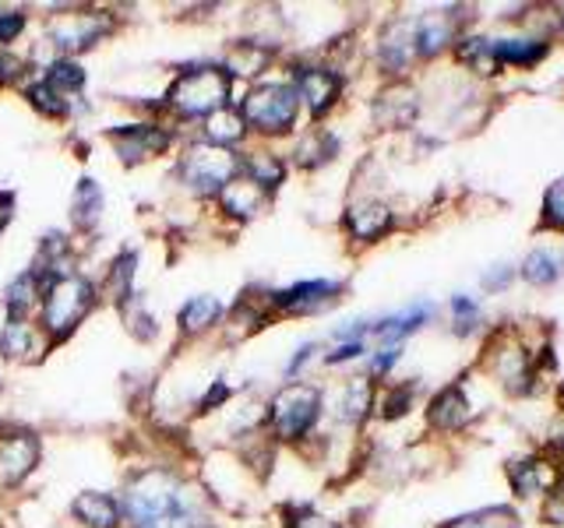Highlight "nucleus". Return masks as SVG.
<instances>
[{"label": "nucleus", "instance_id": "nucleus-31", "mask_svg": "<svg viewBox=\"0 0 564 528\" xmlns=\"http://www.w3.org/2000/svg\"><path fill=\"white\" fill-rule=\"evenodd\" d=\"M511 483H516L519 493H540L551 483V475H546L540 462H519V465H511Z\"/></svg>", "mask_w": 564, "mask_h": 528}, {"label": "nucleus", "instance_id": "nucleus-23", "mask_svg": "<svg viewBox=\"0 0 564 528\" xmlns=\"http://www.w3.org/2000/svg\"><path fill=\"white\" fill-rule=\"evenodd\" d=\"M546 57L543 40H498V61L516 67H533Z\"/></svg>", "mask_w": 564, "mask_h": 528}, {"label": "nucleus", "instance_id": "nucleus-4", "mask_svg": "<svg viewBox=\"0 0 564 528\" xmlns=\"http://www.w3.org/2000/svg\"><path fill=\"white\" fill-rule=\"evenodd\" d=\"M322 413V392L311 384H290L282 387L272 402V430L282 440H300Z\"/></svg>", "mask_w": 564, "mask_h": 528}, {"label": "nucleus", "instance_id": "nucleus-17", "mask_svg": "<svg viewBox=\"0 0 564 528\" xmlns=\"http://www.w3.org/2000/svg\"><path fill=\"white\" fill-rule=\"evenodd\" d=\"M261 205H264V187L254 184V180H234L223 190V208L229 211V216H237V219L258 216Z\"/></svg>", "mask_w": 564, "mask_h": 528}, {"label": "nucleus", "instance_id": "nucleus-10", "mask_svg": "<svg viewBox=\"0 0 564 528\" xmlns=\"http://www.w3.org/2000/svg\"><path fill=\"white\" fill-rule=\"evenodd\" d=\"M346 226L357 240H378L392 229V211L381 201H357L346 211Z\"/></svg>", "mask_w": 564, "mask_h": 528}, {"label": "nucleus", "instance_id": "nucleus-33", "mask_svg": "<svg viewBox=\"0 0 564 528\" xmlns=\"http://www.w3.org/2000/svg\"><path fill=\"white\" fill-rule=\"evenodd\" d=\"M261 64H264L261 46H237L234 57H229V70H237V75H258Z\"/></svg>", "mask_w": 564, "mask_h": 528}, {"label": "nucleus", "instance_id": "nucleus-35", "mask_svg": "<svg viewBox=\"0 0 564 528\" xmlns=\"http://www.w3.org/2000/svg\"><path fill=\"white\" fill-rule=\"evenodd\" d=\"M131 278H134V254H123L113 264V275H110V289L117 293V299H128L131 293Z\"/></svg>", "mask_w": 564, "mask_h": 528}, {"label": "nucleus", "instance_id": "nucleus-5", "mask_svg": "<svg viewBox=\"0 0 564 528\" xmlns=\"http://www.w3.org/2000/svg\"><path fill=\"white\" fill-rule=\"evenodd\" d=\"M234 173H237V155L223 145H194L181 163L184 184L198 194L226 190L234 184Z\"/></svg>", "mask_w": 564, "mask_h": 528}, {"label": "nucleus", "instance_id": "nucleus-24", "mask_svg": "<svg viewBox=\"0 0 564 528\" xmlns=\"http://www.w3.org/2000/svg\"><path fill=\"white\" fill-rule=\"evenodd\" d=\"M494 370H498V377L511 387V392H522L525 381H529V360L525 352L519 345H508L498 352V363H494Z\"/></svg>", "mask_w": 564, "mask_h": 528}, {"label": "nucleus", "instance_id": "nucleus-34", "mask_svg": "<svg viewBox=\"0 0 564 528\" xmlns=\"http://www.w3.org/2000/svg\"><path fill=\"white\" fill-rule=\"evenodd\" d=\"M543 219H546V226L564 229V180H557L551 190H546V198H543Z\"/></svg>", "mask_w": 564, "mask_h": 528}, {"label": "nucleus", "instance_id": "nucleus-8", "mask_svg": "<svg viewBox=\"0 0 564 528\" xmlns=\"http://www.w3.org/2000/svg\"><path fill=\"white\" fill-rule=\"evenodd\" d=\"M343 78L332 75L328 67H304L296 75V96L311 106V113H325L328 106L339 99Z\"/></svg>", "mask_w": 564, "mask_h": 528}, {"label": "nucleus", "instance_id": "nucleus-16", "mask_svg": "<svg viewBox=\"0 0 564 528\" xmlns=\"http://www.w3.org/2000/svg\"><path fill=\"white\" fill-rule=\"evenodd\" d=\"M75 515L88 528H113L120 521V507L110 493H82L75 501Z\"/></svg>", "mask_w": 564, "mask_h": 528}, {"label": "nucleus", "instance_id": "nucleus-40", "mask_svg": "<svg viewBox=\"0 0 564 528\" xmlns=\"http://www.w3.org/2000/svg\"><path fill=\"white\" fill-rule=\"evenodd\" d=\"M296 528H332V525H325V521H314V518H307V521H296Z\"/></svg>", "mask_w": 564, "mask_h": 528}, {"label": "nucleus", "instance_id": "nucleus-21", "mask_svg": "<svg viewBox=\"0 0 564 528\" xmlns=\"http://www.w3.org/2000/svg\"><path fill=\"white\" fill-rule=\"evenodd\" d=\"M370 409H375V392H370L367 377H352L343 387V402H339V416L346 422H360Z\"/></svg>", "mask_w": 564, "mask_h": 528}, {"label": "nucleus", "instance_id": "nucleus-25", "mask_svg": "<svg viewBox=\"0 0 564 528\" xmlns=\"http://www.w3.org/2000/svg\"><path fill=\"white\" fill-rule=\"evenodd\" d=\"M99 211H102V190H99L96 180H88V176H85V180L78 184V190H75V222L82 229H93L99 222Z\"/></svg>", "mask_w": 564, "mask_h": 528}, {"label": "nucleus", "instance_id": "nucleus-2", "mask_svg": "<svg viewBox=\"0 0 564 528\" xmlns=\"http://www.w3.org/2000/svg\"><path fill=\"white\" fill-rule=\"evenodd\" d=\"M229 99V75L219 67H194L184 70L170 88V106L184 117H212L226 110Z\"/></svg>", "mask_w": 564, "mask_h": 528}, {"label": "nucleus", "instance_id": "nucleus-11", "mask_svg": "<svg viewBox=\"0 0 564 528\" xmlns=\"http://www.w3.org/2000/svg\"><path fill=\"white\" fill-rule=\"evenodd\" d=\"M35 454H40V448H35V440L29 433L4 440V444H0V483L22 480V475L35 465Z\"/></svg>", "mask_w": 564, "mask_h": 528}, {"label": "nucleus", "instance_id": "nucleus-39", "mask_svg": "<svg viewBox=\"0 0 564 528\" xmlns=\"http://www.w3.org/2000/svg\"><path fill=\"white\" fill-rule=\"evenodd\" d=\"M511 275H516V272H511V268H498V272H494V275H487V278H484V286H487V289H501L505 282L511 278Z\"/></svg>", "mask_w": 564, "mask_h": 528}, {"label": "nucleus", "instance_id": "nucleus-38", "mask_svg": "<svg viewBox=\"0 0 564 528\" xmlns=\"http://www.w3.org/2000/svg\"><path fill=\"white\" fill-rule=\"evenodd\" d=\"M22 14H0V43H11L18 32H22Z\"/></svg>", "mask_w": 564, "mask_h": 528}, {"label": "nucleus", "instance_id": "nucleus-15", "mask_svg": "<svg viewBox=\"0 0 564 528\" xmlns=\"http://www.w3.org/2000/svg\"><path fill=\"white\" fill-rule=\"evenodd\" d=\"M427 419L434 422V427H441V430H458L469 419V402H466V395L458 392V387H445V392H441L431 402Z\"/></svg>", "mask_w": 564, "mask_h": 528}, {"label": "nucleus", "instance_id": "nucleus-20", "mask_svg": "<svg viewBox=\"0 0 564 528\" xmlns=\"http://www.w3.org/2000/svg\"><path fill=\"white\" fill-rule=\"evenodd\" d=\"M102 29H106V22L85 14V18H70V22H64V25H53V40L67 50H78V46H93V40Z\"/></svg>", "mask_w": 564, "mask_h": 528}, {"label": "nucleus", "instance_id": "nucleus-22", "mask_svg": "<svg viewBox=\"0 0 564 528\" xmlns=\"http://www.w3.org/2000/svg\"><path fill=\"white\" fill-rule=\"evenodd\" d=\"M458 61L473 67L476 75H494L501 67L498 61V40H466L458 46Z\"/></svg>", "mask_w": 564, "mask_h": 528}, {"label": "nucleus", "instance_id": "nucleus-27", "mask_svg": "<svg viewBox=\"0 0 564 528\" xmlns=\"http://www.w3.org/2000/svg\"><path fill=\"white\" fill-rule=\"evenodd\" d=\"M335 138L332 134H325V131H311L304 141L296 145V163L300 166H322V163H328V158L335 155Z\"/></svg>", "mask_w": 564, "mask_h": 528}, {"label": "nucleus", "instance_id": "nucleus-26", "mask_svg": "<svg viewBox=\"0 0 564 528\" xmlns=\"http://www.w3.org/2000/svg\"><path fill=\"white\" fill-rule=\"evenodd\" d=\"M448 528H519V515L511 507H484L473 515L455 518Z\"/></svg>", "mask_w": 564, "mask_h": 528}, {"label": "nucleus", "instance_id": "nucleus-32", "mask_svg": "<svg viewBox=\"0 0 564 528\" xmlns=\"http://www.w3.org/2000/svg\"><path fill=\"white\" fill-rule=\"evenodd\" d=\"M46 85L53 88V92H75V88L85 85V70L78 64H70V61H61V64H53L50 67V75H46Z\"/></svg>", "mask_w": 564, "mask_h": 528}, {"label": "nucleus", "instance_id": "nucleus-30", "mask_svg": "<svg viewBox=\"0 0 564 528\" xmlns=\"http://www.w3.org/2000/svg\"><path fill=\"white\" fill-rule=\"evenodd\" d=\"M247 169H251V180L254 184H261V187H279L282 184V163L275 155H269V152H258V155H251V163H247Z\"/></svg>", "mask_w": 564, "mask_h": 528}, {"label": "nucleus", "instance_id": "nucleus-13", "mask_svg": "<svg viewBox=\"0 0 564 528\" xmlns=\"http://www.w3.org/2000/svg\"><path fill=\"white\" fill-rule=\"evenodd\" d=\"M416 50V25L413 22H395L381 40V64L388 70H402L410 64V53Z\"/></svg>", "mask_w": 564, "mask_h": 528}, {"label": "nucleus", "instance_id": "nucleus-37", "mask_svg": "<svg viewBox=\"0 0 564 528\" xmlns=\"http://www.w3.org/2000/svg\"><path fill=\"white\" fill-rule=\"evenodd\" d=\"M452 310H455V331H458V324H463V331H469L476 321H480V307H476L469 296H455Z\"/></svg>", "mask_w": 564, "mask_h": 528}, {"label": "nucleus", "instance_id": "nucleus-19", "mask_svg": "<svg viewBox=\"0 0 564 528\" xmlns=\"http://www.w3.org/2000/svg\"><path fill=\"white\" fill-rule=\"evenodd\" d=\"M205 134H208V141L212 145H237V141L247 134V120H243V113H237V110H219V113H212L208 120H205Z\"/></svg>", "mask_w": 564, "mask_h": 528}, {"label": "nucleus", "instance_id": "nucleus-1", "mask_svg": "<svg viewBox=\"0 0 564 528\" xmlns=\"http://www.w3.org/2000/svg\"><path fill=\"white\" fill-rule=\"evenodd\" d=\"M128 515L134 528H198L184 486L170 472H145L128 493Z\"/></svg>", "mask_w": 564, "mask_h": 528}, {"label": "nucleus", "instance_id": "nucleus-12", "mask_svg": "<svg viewBox=\"0 0 564 528\" xmlns=\"http://www.w3.org/2000/svg\"><path fill=\"white\" fill-rule=\"evenodd\" d=\"M413 113H416V96H413V88H402V85L384 88L381 99L375 102V117L381 128H405V123L413 120Z\"/></svg>", "mask_w": 564, "mask_h": 528}, {"label": "nucleus", "instance_id": "nucleus-14", "mask_svg": "<svg viewBox=\"0 0 564 528\" xmlns=\"http://www.w3.org/2000/svg\"><path fill=\"white\" fill-rule=\"evenodd\" d=\"M455 40V18L452 14H423L416 22V50L427 53V57H434V53H441L448 43Z\"/></svg>", "mask_w": 564, "mask_h": 528}, {"label": "nucleus", "instance_id": "nucleus-3", "mask_svg": "<svg viewBox=\"0 0 564 528\" xmlns=\"http://www.w3.org/2000/svg\"><path fill=\"white\" fill-rule=\"evenodd\" d=\"M300 96L293 85H258L251 88V96L243 99V120L254 131L264 134H282L290 131V123L296 120Z\"/></svg>", "mask_w": 564, "mask_h": 528}, {"label": "nucleus", "instance_id": "nucleus-9", "mask_svg": "<svg viewBox=\"0 0 564 528\" xmlns=\"http://www.w3.org/2000/svg\"><path fill=\"white\" fill-rule=\"evenodd\" d=\"M113 141H117V152L123 155V163H138V158L163 152L170 145V134L159 128H149V123H134V128L113 131Z\"/></svg>", "mask_w": 564, "mask_h": 528}, {"label": "nucleus", "instance_id": "nucleus-29", "mask_svg": "<svg viewBox=\"0 0 564 528\" xmlns=\"http://www.w3.org/2000/svg\"><path fill=\"white\" fill-rule=\"evenodd\" d=\"M32 299H35V278H32V275H22V278H14L11 286H8V293H4V307H8V314L18 321V317H25V314H29Z\"/></svg>", "mask_w": 564, "mask_h": 528}, {"label": "nucleus", "instance_id": "nucleus-28", "mask_svg": "<svg viewBox=\"0 0 564 528\" xmlns=\"http://www.w3.org/2000/svg\"><path fill=\"white\" fill-rule=\"evenodd\" d=\"M223 314L219 307V299H212V296H194L191 304L181 310V324L184 331H202L208 324H216V317Z\"/></svg>", "mask_w": 564, "mask_h": 528}, {"label": "nucleus", "instance_id": "nucleus-18", "mask_svg": "<svg viewBox=\"0 0 564 528\" xmlns=\"http://www.w3.org/2000/svg\"><path fill=\"white\" fill-rule=\"evenodd\" d=\"M564 272V254L551 251V246H543V251H533L525 261H522V278L529 286H551L557 282Z\"/></svg>", "mask_w": 564, "mask_h": 528}, {"label": "nucleus", "instance_id": "nucleus-36", "mask_svg": "<svg viewBox=\"0 0 564 528\" xmlns=\"http://www.w3.org/2000/svg\"><path fill=\"white\" fill-rule=\"evenodd\" d=\"M0 345H4L8 352H29V345H32V334H29V328L22 324V321H11L8 324V331H4V339H0Z\"/></svg>", "mask_w": 564, "mask_h": 528}, {"label": "nucleus", "instance_id": "nucleus-6", "mask_svg": "<svg viewBox=\"0 0 564 528\" xmlns=\"http://www.w3.org/2000/svg\"><path fill=\"white\" fill-rule=\"evenodd\" d=\"M88 307H93V286H88L85 278L78 275L53 278V286L46 293V310H43L46 328L53 334H67L88 314Z\"/></svg>", "mask_w": 564, "mask_h": 528}, {"label": "nucleus", "instance_id": "nucleus-7", "mask_svg": "<svg viewBox=\"0 0 564 528\" xmlns=\"http://www.w3.org/2000/svg\"><path fill=\"white\" fill-rule=\"evenodd\" d=\"M339 282H328V278H311V282H296V286L275 293V304L290 314H314L328 307L335 296H339Z\"/></svg>", "mask_w": 564, "mask_h": 528}]
</instances>
